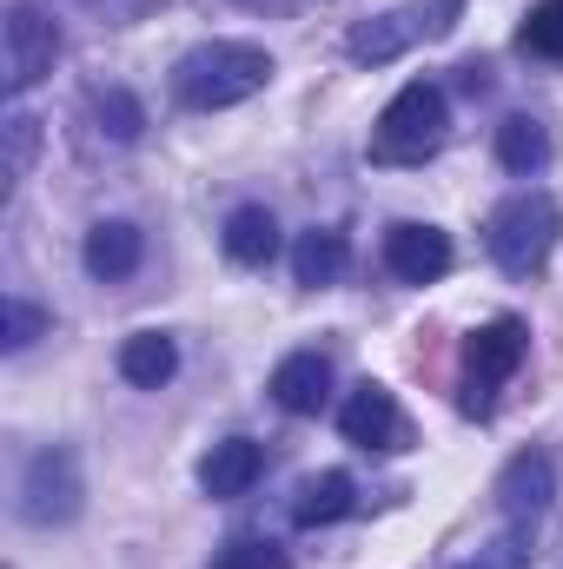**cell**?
<instances>
[{"label": "cell", "instance_id": "19", "mask_svg": "<svg viewBox=\"0 0 563 569\" xmlns=\"http://www.w3.org/2000/svg\"><path fill=\"white\" fill-rule=\"evenodd\" d=\"M93 120H100L107 140H120V146H134L146 133V107L127 87H100V93H93Z\"/></svg>", "mask_w": 563, "mask_h": 569}, {"label": "cell", "instance_id": "21", "mask_svg": "<svg viewBox=\"0 0 563 569\" xmlns=\"http://www.w3.org/2000/svg\"><path fill=\"white\" fill-rule=\"evenodd\" d=\"M213 569H292V563H285L279 543H266V537H233V543L213 557Z\"/></svg>", "mask_w": 563, "mask_h": 569}, {"label": "cell", "instance_id": "4", "mask_svg": "<svg viewBox=\"0 0 563 569\" xmlns=\"http://www.w3.org/2000/svg\"><path fill=\"white\" fill-rule=\"evenodd\" d=\"M20 523L33 530H67L80 510H87V483H80V457L73 450H33L27 470H20Z\"/></svg>", "mask_w": 563, "mask_h": 569}, {"label": "cell", "instance_id": "7", "mask_svg": "<svg viewBox=\"0 0 563 569\" xmlns=\"http://www.w3.org/2000/svg\"><path fill=\"white\" fill-rule=\"evenodd\" d=\"M0 47H7V60H0V73H7V93L20 100L27 87H40V80L53 73V60H60V27H53L40 7H7Z\"/></svg>", "mask_w": 563, "mask_h": 569}, {"label": "cell", "instance_id": "8", "mask_svg": "<svg viewBox=\"0 0 563 569\" xmlns=\"http://www.w3.org/2000/svg\"><path fill=\"white\" fill-rule=\"evenodd\" d=\"M338 430H345V443H358V450H405V443H412V418H405L398 398H392L385 385H372V378L345 398Z\"/></svg>", "mask_w": 563, "mask_h": 569}, {"label": "cell", "instance_id": "20", "mask_svg": "<svg viewBox=\"0 0 563 569\" xmlns=\"http://www.w3.org/2000/svg\"><path fill=\"white\" fill-rule=\"evenodd\" d=\"M517 47L537 60H563V0H537L517 27Z\"/></svg>", "mask_w": 563, "mask_h": 569}, {"label": "cell", "instance_id": "14", "mask_svg": "<svg viewBox=\"0 0 563 569\" xmlns=\"http://www.w3.org/2000/svg\"><path fill=\"white\" fill-rule=\"evenodd\" d=\"M352 510H358V483H352L345 470H318V477L298 483L292 523H298V530H325V523H338V517H352Z\"/></svg>", "mask_w": 563, "mask_h": 569}, {"label": "cell", "instance_id": "17", "mask_svg": "<svg viewBox=\"0 0 563 569\" xmlns=\"http://www.w3.org/2000/svg\"><path fill=\"white\" fill-rule=\"evenodd\" d=\"M345 266H352V246H345V232H305L298 246H292V279L298 284H338L345 279Z\"/></svg>", "mask_w": 563, "mask_h": 569}, {"label": "cell", "instance_id": "10", "mask_svg": "<svg viewBox=\"0 0 563 569\" xmlns=\"http://www.w3.org/2000/svg\"><path fill=\"white\" fill-rule=\"evenodd\" d=\"M259 470H266V450H259L253 437H226V443H213V450L199 457V490H206L213 503H233V497H246V490L259 483Z\"/></svg>", "mask_w": 563, "mask_h": 569}, {"label": "cell", "instance_id": "3", "mask_svg": "<svg viewBox=\"0 0 563 569\" xmlns=\"http://www.w3.org/2000/svg\"><path fill=\"white\" fill-rule=\"evenodd\" d=\"M451 127V107H444V87L431 80H412L385 113H378V140H372V159L385 166H412V159H431L437 140Z\"/></svg>", "mask_w": 563, "mask_h": 569}, {"label": "cell", "instance_id": "23", "mask_svg": "<svg viewBox=\"0 0 563 569\" xmlns=\"http://www.w3.org/2000/svg\"><path fill=\"white\" fill-rule=\"evenodd\" d=\"M531 563V530H504L497 543H484L464 569H524Z\"/></svg>", "mask_w": 563, "mask_h": 569}, {"label": "cell", "instance_id": "15", "mask_svg": "<svg viewBox=\"0 0 563 569\" xmlns=\"http://www.w3.org/2000/svg\"><path fill=\"white\" fill-rule=\"evenodd\" d=\"M219 246H226L233 266H273V252H279V219H273L266 206H239V212L226 219Z\"/></svg>", "mask_w": 563, "mask_h": 569}, {"label": "cell", "instance_id": "13", "mask_svg": "<svg viewBox=\"0 0 563 569\" xmlns=\"http://www.w3.org/2000/svg\"><path fill=\"white\" fill-rule=\"evenodd\" d=\"M80 259H87L93 279H127V272H140V259H146L140 226H127V219H100V226L87 232Z\"/></svg>", "mask_w": 563, "mask_h": 569}, {"label": "cell", "instance_id": "24", "mask_svg": "<svg viewBox=\"0 0 563 569\" xmlns=\"http://www.w3.org/2000/svg\"><path fill=\"white\" fill-rule=\"evenodd\" d=\"M33 146H40L33 120H27V113H13V120H7V186H20V179H27V166H33Z\"/></svg>", "mask_w": 563, "mask_h": 569}, {"label": "cell", "instance_id": "12", "mask_svg": "<svg viewBox=\"0 0 563 569\" xmlns=\"http://www.w3.org/2000/svg\"><path fill=\"white\" fill-rule=\"evenodd\" d=\"M273 398H279V411H292V418H318L325 398H332V358H318V351H292V358H279Z\"/></svg>", "mask_w": 563, "mask_h": 569}, {"label": "cell", "instance_id": "5", "mask_svg": "<svg viewBox=\"0 0 563 569\" xmlns=\"http://www.w3.org/2000/svg\"><path fill=\"white\" fill-rule=\"evenodd\" d=\"M457 13H464V0H405V7H392V13L352 27V33H345V53H352L358 67H385V60H398L405 47H418L424 33H451Z\"/></svg>", "mask_w": 563, "mask_h": 569}, {"label": "cell", "instance_id": "1", "mask_svg": "<svg viewBox=\"0 0 563 569\" xmlns=\"http://www.w3.org/2000/svg\"><path fill=\"white\" fill-rule=\"evenodd\" d=\"M266 80H273V53L253 47V40H206V47H192V53L172 67V93H179V107H192V113L239 107V100L266 93Z\"/></svg>", "mask_w": 563, "mask_h": 569}, {"label": "cell", "instance_id": "11", "mask_svg": "<svg viewBox=\"0 0 563 569\" xmlns=\"http://www.w3.org/2000/svg\"><path fill=\"white\" fill-rule=\"evenodd\" d=\"M551 497H557V470H551V457H544V450H517V457L504 463V477H497V503L524 523V517H544Z\"/></svg>", "mask_w": 563, "mask_h": 569}, {"label": "cell", "instance_id": "16", "mask_svg": "<svg viewBox=\"0 0 563 569\" xmlns=\"http://www.w3.org/2000/svg\"><path fill=\"white\" fill-rule=\"evenodd\" d=\"M172 371H179V345H172L166 331H134V338L120 345V378H127V385L159 391V385H172Z\"/></svg>", "mask_w": 563, "mask_h": 569}, {"label": "cell", "instance_id": "22", "mask_svg": "<svg viewBox=\"0 0 563 569\" xmlns=\"http://www.w3.org/2000/svg\"><path fill=\"white\" fill-rule=\"evenodd\" d=\"M7 325H0V351H27L40 331H47V311L40 305H27V298H7V311H0Z\"/></svg>", "mask_w": 563, "mask_h": 569}, {"label": "cell", "instance_id": "6", "mask_svg": "<svg viewBox=\"0 0 563 569\" xmlns=\"http://www.w3.org/2000/svg\"><path fill=\"white\" fill-rule=\"evenodd\" d=\"M524 351H531V338H524V325L517 318H491V325H477L471 338H464V411H491V391L524 365Z\"/></svg>", "mask_w": 563, "mask_h": 569}, {"label": "cell", "instance_id": "2", "mask_svg": "<svg viewBox=\"0 0 563 569\" xmlns=\"http://www.w3.org/2000/svg\"><path fill=\"white\" fill-rule=\"evenodd\" d=\"M557 232H563V212L551 192H517L491 212V259L511 272V279H531L544 272V259L557 252Z\"/></svg>", "mask_w": 563, "mask_h": 569}, {"label": "cell", "instance_id": "9", "mask_svg": "<svg viewBox=\"0 0 563 569\" xmlns=\"http://www.w3.org/2000/svg\"><path fill=\"white\" fill-rule=\"evenodd\" d=\"M451 232H437V226H392L385 232V272L398 284H437L451 272Z\"/></svg>", "mask_w": 563, "mask_h": 569}, {"label": "cell", "instance_id": "18", "mask_svg": "<svg viewBox=\"0 0 563 569\" xmlns=\"http://www.w3.org/2000/svg\"><path fill=\"white\" fill-rule=\"evenodd\" d=\"M544 159H551V127H544V120L511 113V120L497 127V166H504V172H537Z\"/></svg>", "mask_w": 563, "mask_h": 569}]
</instances>
